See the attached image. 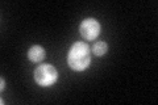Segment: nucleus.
<instances>
[{"label":"nucleus","instance_id":"423d86ee","mask_svg":"<svg viewBox=\"0 0 158 105\" xmlns=\"http://www.w3.org/2000/svg\"><path fill=\"white\" fill-rule=\"evenodd\" d=\"M0 82H2V86H0V91H4V88H6V82H4V78L0 79Z\"/></svg>","mask_w":158,"mask_h":105},{"label":"nucleus","instance_id":"f03ea898","mask_svg":"<svg viewBox=\"0 0 158 105\" xmlns=\"http://www.w3.org/2000/svg\"><path fill=\"white\" fill-rule=\"evenodd\" d=\"M34 80L41 87H50L58 80V71L52 64H40L34 70Z\"/></svg>","mask_w":158,"mask_h":105},{"label":"nucleus","instance_id":"39448f33","mask_svg":"<svg viewBox=\"0 0 158 105\" xmlns=\"http://www.w3.org/2000/svg\"><path fill=\"white\" fill-rule=\"evenodd\" d=\"M107 50H108V46H107V43L104 41H98V42L94 43L91 51L95 54L96 57H103L107 53Z\"/></svg>","mask_w":158,"mask_h":105},{"label":"nucleus","instance_id":"7ed1b4c3","mask_svg":"<svg viewBox=\"0 0 158 105\" xmlns=\"http://www.w3.org/2000/svg\"><path fill=\"white\" fill-rule=\"evenodd\" d=\"M79 32L81 36L86 39V41H94L102 32V25L95 18H85L79 25Z\"/></svg>","mask_w":158,"mask_h":105},{"label":"nucleus","instance_id":"20e7f679","mask_svg":"<svg viewBox=\"0 0 158 105\" xmlns=\"http://www.w3.org/2000/svg\"><path fill=\"white\" fill-rule=\"evenodd\" d=\"M28 58H29V61L33 62V63L42 62L44 59H45V49L42 46H38V45L32 46L28 51Z\"/></svg>","mask_w":158,"mask_h":105},{"label":"nucleus","instance_id":"f257e3e1","mask_svg":"<svg viewBox=\"0 0 158 105\" xmlns=\"http://www.w3.org/2000/svg\"><path fill=\"white\" fill-rule=\"evenodd\" d=\"M91 63V51L86 42H75L69 50L67 64L74 71H83Z\"/></svg>","mask_w":158,"mask_h":105}]
</instances>
